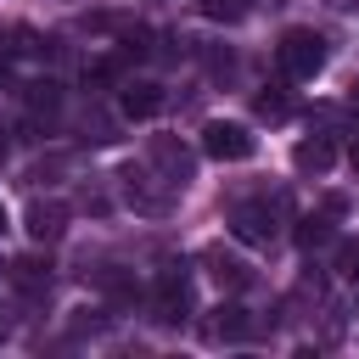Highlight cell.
I'll return each mask as SVG.
<instances>
[{"mask_svg": "<svg viewBox=\"0 0 359 359\" xmlns=\"http://www.w3.org/2000/svg\"><path fill=\"white\" fill-rule=\"evenodd\" d=\"M275 56H280V73L286 79H314L325 67V39L314 28H286L280 45H275Z\"/></svg>", "mask_w": 359, "mask_h": 359, "instance_id": "6da1fadb", "label": "cell"}, {"mask_svg": "<svg viewBox=\"0 0 359 359\" xmlns=\"http://www.w3.org/2000/svg\"><path fill=\"white\" fill-rule=\"evenodd\" d=\"M191 309H196L191 275H185V269H168V275L157 280V292H151V320H157V325H185Z\"/></svg>", "mask_w": 359, "mask_h": 359, "instance_id": "7a4b0ae2", "label": "cell"}, {"mask_svg": "<svg viewBox=\"0 0 359 359\" xmlns=\"http://www.w3.org/2000/svg\"><path fill=\"white\" fill-rule=\"evenodd\" d=\"M151 168H157V180H163L168 191H185V185L196 180V151L180 146L174 135H157V140H151Z\"/></svg>", "mask_w": 359, "mask_h": 359, "instance_id": "3957f363", "label": "cell"}, {"mask_svg": "<svg viewBox=\"0 0 359 359\" xmlns=\"http://www.w3.org/2000/svg\"><path fill=\"white\" fill-rule=\"evenodd\" d=\"M202 151L219 157V163H247V157L258 151V140H252L247 123H224V118H213V123L202 129Z\"/></svg>", "mask_w": 359, "mask_h": 359, "instance_id": "277c9868", "label": "cell"}, {"mask_svg": "<svg viewBox=\"0 0 359 359\" xmlns=\"http://www.w3.org/2000/svg\"><path fill=\"white\" fill-rule=\"evenodd\" d=\"M230 230H236L247 247H269V241L280 236V224H275V208H269V202H241V208L230 213Z\"/></svg>", "mask_w": 359, "mask_h": 359, "instance_id": "5b68a950", "label": "cell"}, {"mask_svg": "<svg viewBox=\"0 0 359 359\" xmlns=\"http://www.w3.org/2000/svg\"><path fill=\"white\" fill-rule=\"evenodd\" d=\"M151 180L157 174H146V168H123V196H129V208L135 213H168V191H151Z\"/></svg>", "mask_w": 359, "mask_h": 359, "instance_id": "8992f818", "label": "cell"}, {"mask_svg": "<svg viewBox=\"0 0 359 359\" xmlns=\"http://www.w3.org/2000/svg\"><path fill=\"white\" fill-rule=\"evenodd\" d=\"M202 264H208L213 286H224V292H241V286L252 280V269H247L236 252H224V247H202Z\"/></svg>", "mask_w": 359, "mask_h": 359, "instance_id": "52a82bcc", "label": "cell"}, {"mask_svg": "<svg viewBox=\"0 0 359 359\" xmlns=\"http://www.w3.org/2000/svg\"><path fill=\"white\" fill-rule=\"evenodd\" d=\"M247 331H252V314H247L241 303H219V309H213V320L202 325V337H208V342H241Z\"/></svg>", "mask_w": 359, "mask_h": 359, "instance_id": "ba28073f", "label": "cell"}, {"mask_svg": "<svg viewBox=\"0 0 359 359\" xmlns=\"http://www.w3.org/2000/svg\"><path fill=\"white\" fill-rule=\"evenodd\" d=\"M118 112H123V118H157V112H163V90L146 84V79H129V84L118 90Z\"/></svg>", "mask_w": 359, "mask_h": 359, "instance_id": "9c48e42d", "label": "cell"}, {"mask_svg": "<svg viewBox=\"0 0 359 359\" xmlns=\"http://www.w3.org/2000/svg\"><path fill=\"white\" fill-rule=\"evenodd\" d=\"M292 163H297V174H325V168L337 163V146H331L325 135H314V140H297V146H292Z\"/></svg>", "mask_w": 359, "mask_h": 359, "instance_id": "30bf717a", "label": "cell"}, {"mask_svg": "<svg viewBox=\"0 0 359 359\" xmlns=\"http://www.w3.org/2000/svg\"><path fill=\"white\" fill-rule=\"evenodd\" d=\"M62 230H67V208L62 202H34L28 208V236L34 241H56Z\"/></svg>", "mask_w": 359, "mask_h": 359, "instance_id": "8fae6325", "label": "cell"}, {"mask_svg": "<svg viewBox=\"0 0 359 359\" xmlns=\"http://www.w3.org/2000/svg\"><path fill=\"white\" fill-rule=\"evenodd\" d=\"M11 280L22 286V297H45V292H50V258H34V252L17 258V264H11Z\"/></svg>", "mask_w": 359, "mask_h": 359, "instance_id": "7c38bea8", "label": "cell"}, {"mask_svg": "<svg viewBox=\"0 0 359 359\" xmlns=\"http://www.w3.org/2000/svg\"><path fill=\"white\" fill-rule=\"evenodd\" d=\"M22 95H28V112H34V118H56V112H62V84H56V79H34Z\"/></svg>", "mask_w": 359, "mask_h": 359, "instance_id": "4fadbf2b", "label": "cell"}, {"mask_svg": "<svg viewBox=\"0 0 359 359\" xmlns=\"http://www.w3.org/2000/svg\"><path fill=\"white\" fill-rule=\"evenodd\" d=\"M292 236H297V247H309V252L325 247V241H331V213H309V219H297Z\"/></svg>", "mask_w": 359, "mask_h": 359, "instance_id": "5bb4252c", "label": "cell"}, {"mask_svg": "<svg viewBox=\"0 0 359 359\" xmlns=\"http://www.w3.org/2000/svg\"><path fill=\"white\" fill-rule=\"evenodd\" d=\"M252 112L269 118V123H280V118L292 112V101H286V90H258V95H252Z\"/></svg>", "mask_w": 359, "mask_h": 359, "instance_id": "9a60e30c", "label": "cell"}, {"mask_svg": "<svg viewBox=\"0 0 359 359\" xmlns=\"http://www.w3.org/2000/svg\"><path fill=\"white\" fill-rule=\"evenodd\" d=\"M202 11H208L213 22H241V17H247L241 0H202Z\"/></svg>", "mask_w": 359, "mask_h": 359, "instance_id": "2e32d148", "label": "cell"}, {"mask_svg": "<svg viewBox=\"0 0 359 359\" xmlns=\"http://www.w3.org/2000/svg\"><path fill=\"white\" fill-rule=\"evenodd\" d=\"M337 275L342 280H359V241H342L337 247Z\"/></svg>", "mask_w": 359, "mask_h": 359, "instance_id": "e0dca14e", "label": "cell"}, {"mask_svg": "<svg viewBox=\"0 0 359 359\" xmlns=\"http://www.w3.org/2000/svg\"><path fill=\"white\" fill-rule=\"evenodd\" d=\"M348 112L359 118V84H348Z\"/></svg>", "mask_w": 359, "mask_h": 359, "instance_id": "ac0fdd59", "label": "cell"}, {"mask_svg": "<svg viewBox=\"0 0 359 359\" xmlns=\"http://www.w3.org/2000/svg\"><path fill=\"white\" fill-rule=\"evenodd\" d=\"M353 174H359V146H353Z\"/></svg>", "mask_w": 359, "mask_h": 359, "instance_id": "d6986e66", "label": "cell"}, {"mask_svg": "<svg viewBox=\"0 0 359 359\" xmlns=\"http://www.w3.org/2000/svg\"><path fill=\"white\" fill-rule=\"evenodd\" d=\"M0 342H6V320H0Z\"/></svg>", "mask_w": 359, "mask_h": 359, "instance_id": "ffe728a7", "label": "cell"}, {"mask_svg": "<svg viewBox=\"0 0 359 359\" xmlns=\"http://www.w3.org/2000/svg\"><path fill=\"white\" fill-rule=\"evenodd\" d=\"M0 230H6V208H0Z\"/></svg>", "mask_w": 359, "mask_h": 359, "instance_id": "44dd1931", "label": "cell"}]
</instances>
